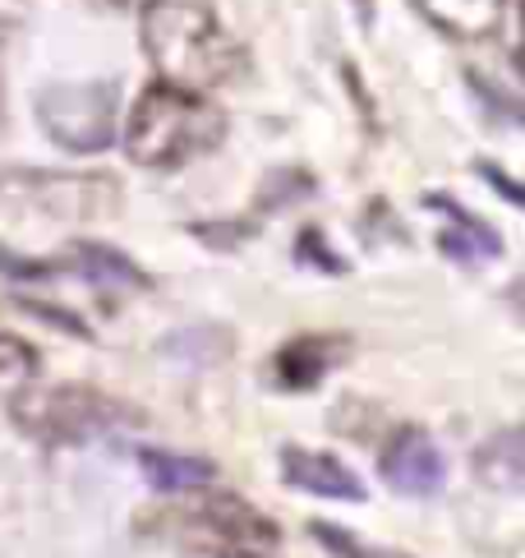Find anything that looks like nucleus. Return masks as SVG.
<instances>
[{
  "instance_id": "nucleus-1",
  "label": "nucleus",
  "mask_w": 525,
  "mask_h": 558,
  "mask_svg": "<svg viewBox=\"0 0 525 558\" xmlns=\"http://www.w3.org/2000/svg\"><path fill=\"white\" fill-rule=\"evenodd\" d=\"M144 51L161 84L208 93L231 84L245 51L208 0H152L144 5Z\"/></svg>"
},
{
  "instance_id": "nucleus-2",
  "label": "nucleus",
  "mask_w": 525,
  "mask_h": 558,
  "mask_svg": "<svg viewBox=\"0 0 525 558\" xmlns=\"http://www.w3.org/2000/svg\"><path fill=\"white\" fill-rule=\"evenodd\" d=\"M227 134V116H221L204 93L152 84L130 107L125 121V153L138 167H185L221 144Z\"/></svg>"
},
{
  "instance_id": "nucleus-3",
  "label": "nucleus",
  "mask_w": 525,
  "mask_h": 558,
  "mask_svg": "<svg viewBox=\"0 0 525 558\" xmlns=\"http://www.w3.org/2000/svg\"><path fill=\"white\" fill-rule=\"evenodd\" d=\"M0 190L10 204L56 222H102L120 208V185L93 171H10Z\"/></svg>"
},
{
  "instance_id": "nucleus-4",
  "label": "nucleus",
  "mask_w": 525,
  "mask_h": 558,
  "mask_svg": "<svg viewBox=\"0 0 525 558\" xmlns=\"http://www.w3.org/2000/svg\"><path fill=\"white\" fill-rule=\"evenodd\" d=\"M37 121L70 153H102L115 138L111 84H51L37 93Z\"/></svg>"
},
{
  "instance_id": "nucleus-5",
  "label": "nucleus",
  "mask_w": 525,
  "mask_h": 558,
  "mask_svg": "<svg viewBox=\"0 0 525 558\" xmlns=\"http://www.w3.org/2000/svg\"><path fill=\"white\" fill-rule=\"evenodd\" d=\"M24 421H28V429L51 438V444H84V438H97L107 429L134 425V411L111 402V397H102V392L60 388V392L37 397L33 407H24Z\"/></svg>"
},
{
  "instance_id": "nucleus-6",
  "label": "nucleus",
  "mask_w": 525,
  "mask_h": 558,
  "mask_svg": "<svg viewBox=\"0 0 525 558\" xmlns=\"http://www.w3.org/2000/svg\"><path fill=\"white\" fill-rule=\"evenodd\" d=\"M382 481H388L392 489L411 494V498H424V494H438L442 481H448V462H442L438 444L424 429H401L388 452H382Z\"/></svg>"
},
{
  "instance_id": "nucleus-7",
  "label": "nucleus",
  "mask_w": 525,
  "mask_h": 558,
  "mask_svg": "<svg viewBox=\"0 0 525 558\" xmlns=\"http://www.w3.org/2000/svg\"><path fill=\"white\" fill-rule=\"evenodd\" d=\"M281 475L286 485L300 489V494H318V498H351L359 504L365 498V485L351 466H341L337 457L328 452H305V448H286L281 452Z\"/></svg>"
},
{
  "instance_id": "nucleus-8",
  "label": "nucleus",
  "mask_w": 525,
  "mask_h": 558,
  "mask_svg": "<svg viewBox=\"0 0 525 558\" xmlns=\"http://www.w3.org/2000/svg\"><path fill=\"white\" fill-rule=\"evenodd\" d=\"M475 475L493 494H525V425L484 438L475 452Z\"/></svg>"
},
{
  "instance_id": "nucleus-9",
  "label": "nucleus",
  "mask_w": 525,
  "mask_h": 558,
  "mask_svg": "<svg viewBox=\"0 0 525 558\" xmlns=\"http://www.w3.org/2000/svg\"><path fill=\"white\" fill-rule=\"evenodd\" d=\"M411 5L448 37H466V43H475V37H489L502 24L508 0H411Z\"/></svg>"
},
{
  "instance_id": "nucleus-10",
  "label": "nucleus",
  "mask_w": 525,
  "mask_h": 558,
  "mask_svg": "<svg viewBox=\"0 0 525 558\" xmlns=\"http://www.w3.org/2000/svg\"><path fill=\"white\" fill-rule=\"evenodd\" d=\"M138 471L157 494H194L217 481V466L208 457L190 452H161V448H138Z\"/></svg>"
},
{
  "instance_id": "nucleus-11",
  "label": "nucleus",
  "mask_w": 525,
  "mask_h": 558,
  "mask_svg": "<svg viewBox=\"0 0 525 558\" xmlns=\"http://www.w3.org/2000/svg\"><path fill=\"white\" fill-rule=\"evenodd\" d=\"M434 208L452 213V227L438 235V245H442V254H448V258H461V264H484V258H498L502 254V241L484 222H475L471 213L452 208L448 198H434Z\"/></svg>"
},
{
  "instance_id": "nucleus-12",
  "label": "nucleus",
  "mask_w": 525,
  "mask_h": 558,
  "mask_svg": "<svg viewBox=\"0 0 525 558\" xmlns=\"http://www.w3.org/2000/svg\"><path fill=\"white\" fill-rule=\"evenodd\" d=\"M337 361H341L337 342H328V337H300V342H291L277 355V374L286 388H314Z\"/></svg>"
},
{
  "instance_id": "nucleus-13",
  "label": "nucleus",
  "mask_w": 525,
  "mask_h": 558,
  "mask_svg": "<svg viewBox=\"0 0 525 558\" xmlns=\"http://www.w3.org/2000/svg\"><path fill=\"white\" fill-rule=\"evenodd\" d=\"M37 378V355L28 342L0 332V402H19Z\"/></svg>"
},
{
  "instance_id": "nucleus-14",
  "label": "nucleus",
  "mask_w": 525,
  "mask_h": 558,
  "mask_svg": "<svg viewBox=\"0 0 525 558\" xmlns=\"http://www.w3.org/2000/svg\"><path fill=\"white\" fill-rule=\"evenodd\" d=\"M74 254L84 258V277H93V282H102V287H148V277L138 272L125 254H115L107 245H78Z\"/></svg>"
},
{
  "instance_id": "nucleus-15",
  "label": "nucleus",
  "mask_w": 525,
  "mask_h": 558,
  "mask_svg": "<svg viewBox=\"0 0 525 558\" xmlns=\"http://www.w3.org/2000/svg\"><path fill=\"white\" fill-rule=\"evenodd\" d=\"M484 181H493V185H502V190H508V198H512V204H521V208H525V185L508 181V175H502V171H493V167H484Z\"/></svg>"
},
{
  "instance_id": "nucleus-16",
  "label": "nucleus",
  "mask_w": 525,
  "mask_h": 558,
  "mask_svg": "<svg viewBox=\"0 0 525 558\" xmlns=\"http://www.w3.org/2000/svg\"><path fill=\"white\" fill-rule=\"evenodd\" d=\"M93 5H107V10H144L152 0H93Z\"/></svg>"
}]
</instances>
